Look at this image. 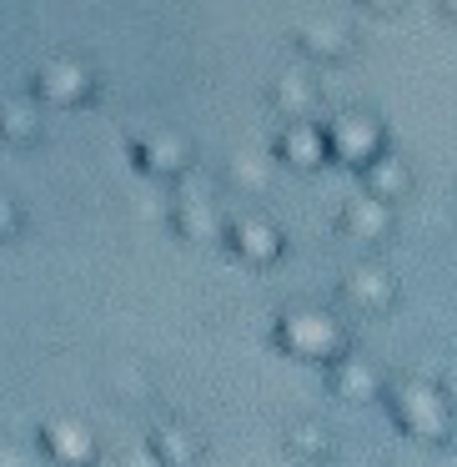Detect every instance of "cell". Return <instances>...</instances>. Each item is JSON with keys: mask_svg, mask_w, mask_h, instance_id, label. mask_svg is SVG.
I'll return each instance as SVG.
<instances>
[]
</instances>
